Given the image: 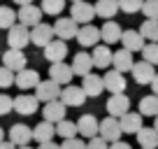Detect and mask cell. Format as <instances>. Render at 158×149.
I'll list each match as a JSON object with an SVG mask.
<instances>
[{"mask_svg": "<svg viewBox=\"0 0 158 149\" xmlns=\"http://www.w3.org/2000/svg\"><path fill=\"white\" fill-rule=\"evenodd\" d=\"M54 33H56V40H63V42L74 40L79 33V23L72 21V16H60L54 23Z\"/></svg>", "mask_w": 158, "mask_h": 149, "instance_id": "6da1fadb", "label": "cell"}, {"mask_svg": "<svg viewBox=\"0 0 158 149\" xmlns=\"http://www.w3.org/2000/svg\"><path fill=\"white\" fill-rule=\"evenodd\" d=\"M60 93H63V86H58L56 82L51 79H44V82H40L37 89H35V96H37L40 103H54V100H60Z\"/></svg>", "mask_w": 158, "mask_h": 149, "instance_id": "7a4b0ae2", "label": "cell"}, {"mask_svg": "<svg viewBox=\"0 0 158 149\" xmlns=\"http://www.w3.org/2000/svg\"><path fill=\"white\" fill-rule=\"evenodd\" d=\"M30 42V28L23 23H16L10 28V33H7V45H10V49H23L26 45Z\"/></svg>", "mask_w": 158, "mask_h": 149, "instance_id": "3957f363", "label": "cell"}, {"mask_svg": "<svg viewBox=\"0 0 158 149\" xmlns=\"http://www.w3.org/2000/svg\"><path fill=\"white\" fill-rule=\"evenodd\" d=\"M70 16H72V21L86 26V23H91L93 16H95V5H91V2H86V0H81V2H72Z\"/></svg>", "mask_w": 158, "mask_h": 149, "instance_id": "277c9868", "label": "cell"}, {"mask_svg": "<svg viewBox=\"0 0 158 149\" xmlns=\"http://www.w3.org/2000/svg\"><path fill=\"white\" fill-rule=\"evenodd\" d=\"M121 135H123V130H121L118 119H114V117H105V119L100 121V138L107 140L109 144H112V142H118V140H121Z\"/></svg>", "mask_w": 158, "mask_h": 149, "instance_id": "5b68a950", "label": "cell"}, {"mask_svg": "<svg viewBox=\"0 0 158 149\" xmlns=\"http://www.w3.org/2000/svg\"><path fill=\"white\" fill-rule=\"evenodd\" d=\"M56 33H54V26L49 23H37L35 28H30V42H33L35 47H42L44 49L49 42H54Z\"/></svg>", "mask_w": 158, "mask_h": 149, "instance_id": "8992f818", "label": "cell"}, {"mask_svg": "<svg viewBox=\"0 0 158 149\" xmlns=\"http://www.w3.org/2000/svg\"><path fill=\"white\" fill-rule=\"evenodd\" d=\"M49 77H51V82H56L58 86H70V82H72V77H74L72 65L65 63V61L63 63H51Z\"/></svg>", "mask_w": 158, "mask_h": 149, "instance_id": "52a82bcc", "label": "cell"}, {"mask_svg": "<svg viewBox=\"0 0 158 149\" xmlns=\"http://www.w3.org/2000/svg\"><path fill=\"white\" fill-rule=\"evenodd\" d=\"M86 98H89V96L84 93V89H81V86H74V84L63 86V93H60V100H63L65 107H81V105L86 103Z\"/></svg>", "mask_w": 158, "mask_h": 149, "instance_id": "ba28073f", "label": "cell"}, {"mask_svg": "<svg viewBox=\"0 0 158 149\" xmlns=\"http://www.w3.org/2000/svg\"><path fill=\"white\" fill-rule=\"evenodd\" d=\"M130 112V98L123 93H118V96H109L107 100V114L114 117V119H121L123 114H128Z\"/></svg>", "mask_w": 158, "mask_h": 149, "instance_id": "9c48e42d", "label": "cell"}, {"mask_svg": "<svg viewBox=\"0 0 158 149\" xmlns=\"http://www.w3.org/2000/svg\"><path fill=\"white\" fill-rule=\"evenodd\" d=\"M42 7L37 5H23L19 7V12H16V16H19V23L28 26V28H35L37 23H42Z\"/></svg>", "mask_w": 158, "mask_h": 149, "instance_id": "30bf717a", "label": "cell"}, {"mask_svg": "<svg viewBox=\"0 0 158 149\" xmlns=\"http://www.w3.org/2000/svg\"><path fill=\"white\" fill-rule=\"evenodd\" d=\"M37 107H40L37 96L21 93V96H16V98H14V112H16V114H21V117L35 114V112H37Z\"/></svg>", "mask_w": 158, "mask_h": 149, "instance_id": "8fae6325", "label": "cell"}, {"mask_svg": "<svg viewBox=\"0 0 158 149\" xmlns=\"http://www.w3.org/2000/svg\"><path fill=\"white\" fill-rule=\"evenodd\" d=\"M77 130H79L81 138L93 140V138H98V135H100V121L95 119L93 114H81V117H79V121H77Z\"/></svg>", "mask_w": 158, "mask_h": 149, "instance_id": "7c38bea8", "label": "cell"}, {"mask_svg": "<svg viewBox=\"0 0 158 149\" xmlns=\"http://www.w3.org/2000/svg\"><path fill=\"white\" fill-rule=\"evenodd\" d=\"M7 138H10V142L14 147H28V142L33 140V128L26 124H14L10 128V133H7Z\"/></svg>", "mask_w": 158, "mask_h": 149, "instance_id": "4fadbf2b", "label": "cell"}, {"mask_svg": "<svg viewBox=\"0 0 158 149\" xmlns=\"http://www.w3.org/2000/svg\"><path fill=\"white\" fill-rule=\"evenodd\" d=\"M102 79H105V91H109L112 96L123 93L126 86H128V82H126L123 72H118V70H109V72L105 74Z\"/></svg>", "mask_w": 158, "mask_h": 149, "instance_id": "5bb4252c", "label": "cell"}, {"mask_svg": "<svg viewBox=\"0 0 158 149\" xmlns=\"http://www.w3.org/2000/svg\"><path fill=\"white\" fill-rule=\"evenodd\" d=\"M0 58H2V65H5L7 70H12L14 74L21 72V70H26V54L19 51V49H7Z\"/></svg>", "mask_w": 158, "mask_h": 149, "instance_id": "9a60e30c", "label": "cell"}, {"mask_svg": "<svg viewBox=\"0 0 158 149\" xmlns=\"http://www.w3.org/2000/svg\"><path fill=\"white\" fill-rule=\"evenodd\" d=\"M40 82H42V79H40V72H37V70L26 68V70H21V72H16L14 84L21 89V93H26V91H30V89H37Z\"/></svg>", "mask_w": 158, "mask_h": 149, "instance_id": "2e32d148", "label": "cell"}, {"mask_svg": "<svg viewBox=\"0 0 158 149\" xmlns=\"http://www.w3.org/2000/svg\"><path fill=\"white\" fill-rule=\"evenodd\" d=\"M77 45L79 47H98V40H100V28H95L93 23H86L79 28L77 33Z\"/></svg>", "mask_w": 158, "mask_h": 149, "instance_id": "e0dca14e", "label": "cell"}, {"mask_svg": "<svg viewBox=\"0 0 158 149\" xmlns=\"http://www.w3.org/2000/svg\"><path fill=\"white\" fill-rule=\"evenodd\" d=\"M121 45H123V49H128L130 54H135V51H142L144 47V37H142V33L139 30H135V28H128V30H123V35H121Z\"/></svg>", "mask_w": 158, "mask_h": 149, "instance_id": "ac0fdd59", "label": "cell"}, {"mask_svg": "<svg viewBox=\"0 0 158 149\" xmlns=\"http://www.w3.org/2000/svg\"><path fill=\"white\" fill-rule=\"evenodd\" d=\"M65 56H68V42L63 40H54L44 47V58L49 63H63Z\"/></svg>", "mask_w": 158, "mask_h": 149, "instance_id": "d6986e66", "label": "cell"}, {"mask_svg": "<svg viewBox=\"0 0 158 149\" xmlns=\"http://www.w3.org/2000/svg\"><path fill=\"white\" fill-rule=\"evenodd\" d=\"M72 72L74 74H79V77H86V74H91V70L95 68L93 65V56L91 54H86V51H79V54H74V58H72Z\"/></svg>", "mask_w": 158, "mask_h": 149, "instance_id": "ffe728a7", "label": "cell"}, {"mask_svg": "<svg viewBox=\"0 0 158 149\" xmlns=\"http://www.w3.org/2000/svg\"><path fill=\"white\" fill-rule=\"evenodd\" d=\"M133 77H135V82L137 84H151L153 82V77H156V70H153V65L151 63H147V61H137V63L133 65Z\"/></svg>", "mask_w": 158, "mask_h": 149, "instance_id": "44dd1931", "label": "cell"}, {"mask_svg": "<svg viewBox=\"0 0 158 149\" xmlns=\"http://www.w3.org/2000/svg\"><path fill=\"white\" fill-rule=\"evenodd\" d=\"M42 114H44V121H49V124H58V121L65 119L68 107L63 105V100H54V103H47L44 105Z\"/></svg>", "mask_w": 158, "mask_h": 149, "instance_id": "7402d4cb", "label": "cell"}, {"mask_svg": "<svg viewBox=\"0 0 158 149\" xmlns=\"http://www.w3.org/2000/svg\"><path fill=\"white\" fill-rule=\"evenodd\" d=\"M81 89H84V93L89 96V98H98V96L105 91V79L100 77V74L91 72V74H86V77H84Z\"/></svg>", "mask_w": 158, "mask_h": 149, "instance_id": "603a6c76", "label": "cell"}, {"mask_svg": "<svg viewBox=\"0 0 158 149\" xmlns=\"http://www.w3.org/2000/svg\"><path fill=\"white\" fill-rule=\"evenodd\" d=\"M118 124H121V130H123V133H130V135H137L139 130L144 128L139 112H128V114H123L118 119Z\"/></svg>", "mask_w": 158, "mask_h": 149, "instance_id": "cb8c5ba5", "label": "cell"}, {"mask_svg": "<svg viewBox=\"0 0 158 149\" xmlns=\"http://www.w3.org/2000/svg\"><path fill=\"white\" fill-rule=\"evenodd\" d=\"M121 35H123V30L116 21H105L102 28H100V40H105L107 47L114 45V42H121Z\"/></svg>", "mask_w": 158, "mask_h": 149, "instance_id": "d4e9b609", "label": "cell"}, {"mask_svg": "<svg viewBox=\"0 0 158 149\" xmlns=\"http://www.w3.org/2000/svg\"><path fill=\"white\" fill-rule=\"evenodd\" d=\"M112 65H114V70H118V72H130V70H133V65H135L133 54H130L128 49H123V47H121L118 51H114Z\"/></svg>", "mask_w": 158, "mask_h": 149, "instance_id": "484cf974", "label": "cell"}, {"mask_svg": "<svg viewBox=\"0 0 158 149\" xmlns=\"http://www.w3.org/2000/svg\"><path fill=\"white\" fill-rule=\"evenodd\" d=\"M56 135V124H49V121H40L37 126L33 128V140H37L40 144H44V142H51Z\"/></svg>", "mask_w": 158, "mask_h": 149, "instance_id": "4316f807", "label": "cell"}, {"mask_svg": "<svg viewBox=\"0 0 158 149\" xmlns=\"http://www.w3.org/2000/svg\"><path fill=\"white\" fill-rule=\"evenodd\" d=\"M93 65L95 68H109V65H112V58H114V51L109 49L107 45H98V47H93Z\"/></svg>", "mask_w": 158, "mask_h": 149, "instance_id": "83f0119b", "label": "cell"}, {"mask_svg": "<svg viewBox=\"0 0 158 149\" xmlns=\"http://www.w3.org/2000/svg\"><path fill=\"white\" fill-rule=\"evenodd\" d=\"M137 142L142 149H156L158 147V130L153 126H144L137 133Z\"/></svg>", "mask_w": 158, "mask_h": 149, "instance_id": "f1b7e54d", "label": "cell"}, {"mask_svg": "<svg viewBox=\"0 0 158 149\" xmlns=\"http://www.w3.org/2000/svg\"><path fill=\"white\" fill-rule=\"evenodd\" d=\"M139 114L142 117H153L156 119L158 117V96H144L142 100H139Z\"/></svg>", "mask_w": 158, "mask_h": 149, "instance_id": "f546056e", "label": "cell"}, {"mask_svg": "<svg viewBox=\"0 0 158 149\" xmlns=\"http://www.w3.org/2000/svg\"><path fill=\"white\" fill-rule=\"evenodd\" d=\"M118 12V0H98L95 2V14L102 19H112Z\"/></svg>", "mask_w": 158, "mask_h": 149, "instance_id": "4dcf8cb0", "label": "cell"}, {"mask_svg": "<svg viewBox=\"0 0 158 149\" xmlns=\"http://www.w3.org/2000/svg\"><path fill=\"white\" fill-rule=\"evenodd\" d=\"M77 124L74 121H68V119H63V121H58L56 124V135H58L60 140H72V138H77Z\"/></svg>", "mask_w": 158, "mask_h": 149, "instance_id": "1f68e13d", "label": "cell"}, {"mask_svg": "<svg viewBox=\"0 0 158 149\" xmlns=\"http://www.w3.org/2000/svg\"><path fill=\"white\" fill-rule=\"evenodd\" d=\"M16 21H19V16H16V12L12 10V7L0 5V28L10 30L12 26H16Z\"/></svg>", "mask_w": 158, "mask_h": 149, "instance_id": "d6a6232c", "label": "cell"}, {"mask_svg": "<svg viewBox=\"0 0 158 149\" xmlns=\"http://www.w3.org/2000/svg\"><path fill=\"white\" fill-rule=\"evenodd\" d=\"M139 33H142L144 40L156 42V45H158V21H151V19L142 21V26H139Z\"/></svg>", "mask_w": 158, "mask_h": 149, "instance_id": "836d02e7", "label": "cell"}, {"mask_svg": "<svg viewBox=\"0 0 158 149\" xmlns=\"http://www.w3.org/2000/svg\"><path fill=\"white\" fill-rule=\"evenodd\" d=\"M42 12L44 14H51V16H58L65 7V0H42Z\"/></svg>", "mask_w": 158, "mask_h": 149, "instance_id": "e575fe53", "label": "cell"}, {"mask_svg": "<svg viewBox=\"0 0 158 149\" xmlns=\"http://www.w3.org/2000/svg\"><path fill=\"white\" fill-rule=\"evenodd\" d=\"M144 0H118V10L126 12V14H135V12H142Z\"/></svg>", "mask_w": 158, "mask_h": 149, "instance_id": "d590c367", "label": "cell"}, {"mask_svg": "<svg viewBox=\"0 0 158 149\" xmlns=\"http://www.w3.org/2000/svg\"><path fill=\"white\" fill-rule=\"evenodd\" d=\"M142 58L151 65H158V45L156 42H149L147 47L142 49Z\"/></svg>", "mask_w": 158, "mask_h": 149, "instance_id": "8d00e7d4", "label": "cell"}, {"mask_svg": "<svg viewBox=\"0 0 158 149\" xmlns=\"http://www.w3.org/2000/svg\"><path fill=\"white\" fill-rule=\"evenodd\" d=\"M142 14L151 21H158V0H144L142 5Z\"/></svg>", "mask_w": 158, "mask_h": 149, "instance_id": "74e56055", "label": "cell"}, {"mask_svg": "<svg viewBox=\"0 0 158 149\" xmlns=\"http://www.w3.org/2000/svg\"><path fill=\"white\" fill-rule=\"evenodd\" d=\"M14 79H16V74L12 70H7L5 65H0V89H10L14 84Z\"/></svg>", "mask_w": 158, "mask_h": 149, "instance_id": "f35d334b", "label": "cell"}, {"mask_svg": "<svg viewBox=\"0 0 158 149\" xmlns=\"http://www.w3.org/2000/svg\"><path fill=\"white\" fill-rule=\"evenodd\" d=\"M12 109H14V100L7 93H0V117H7Z\"/></svg>", "mask_w": 158, "mask_h": 149, "instance_id": "ab89813d", "label": "cell"}, {"mask_svg": "<svg viewBox=\"0 0 158 149\" xmlns=\"http://www.w3.org/2000/svg\"><path fill=\"white\" fill-rule=\"evenodd\" d=\"M60 149H86V142H84V138L63 140V142H60Z\"/></svg>", "mask_w": 158, "mask_h": 149, "instance_id": "60d3db41", "label": "cell"}, {"mask_svg": "<svg viewBox=\"0 0 158 149\" xmlns=\"http://www.w3.org/2000/svg\"><path fill=\"white\" fill-rule=\"evenodd\" d=\"M86 149H109V142L98 135V138H93V140H89V142H86Z\"/></svg>", "mask_w": 158, "mask_h": 149, "instance_id": "b9f144b4", "label": "cell"}, {"mask_svg": "<svg viewBox=\"0 0 158 149\" xmlns=\"http://www.w3.org/2000/svg\"><path fill=\"white\" fill-rule=\"evenodd\" d=\"M109 149H133L128 142H123V140H118V142H112L109 144Z\"/></svg>", "mask_w": 158, "mask_h": 149, "instance_id": "7bdbcfd3", "label": "cell"}, {"mask_svg": "<svg viewBox=\"0 0 158 149\" xmlns=\"http://www.w3.org/2000/svg\"><path fill=\"white\" fill-rule=\"evenodd\" d=\"M37 149H60V144H56L54 140H51V142H44V144H40Z\"/></svg>", "mask_w": 158, "mask_h": 149, "instance_id": "ee69618b", "label": "cell"}, {"mask_svg": "<svg viewBox=\"0 0 158 149\" xmlns=\"http://www.w3.org/2000/svg\"><path fill=\"white\" fill-rule=\"evenodd\" d=\"M151 91H153V96H158V74L153 77V82H151Z\"/></svg>", "mask_w": 158, "mask_h": 149, "instance_id": "f6af8a7d", "label": "cell"}, {"mask_svg": "<svg viewBox=\"0 0 158 149\" xmlns=\"http://www.w3.org/2000/svg\"><path fill=\"white\" fill-rule=\"evenodd\" d=\"M0 149H16V147L10 142V140H7V142H0Z\"/></svg>", "mask_w": 158, "mask_h": 149, "instance_id": "bcb514c9", "label": "cell"}, {"mask_svg": "<svg viewBox=\"0 0 158 149\" xmlns=\"http://www.w3.org/2000/svg\"><path fill=\"white\" fill-rule=\"evenodd\" d=\"M19 7H23V5H33V0H14Z\"/></svg>", "mask_w": 158, "mask_h": 149, "instance_id": "7dc6e473", "label": "cell"}, {"mask_svg": "<svg viewBox=\"0 0 158 149\" xmlns=\"http://www.w3.org/2000/svg\"><path fill=\"white\" fill-rule=\"evenodd\" d=\"M0 142H5V130L0 128Z\"/></svg>", "mask_w": 158, "mask_h": 149, "instance_id": "c3c4849f", "label": "cell"}, {"mask_svg": "<svg viewBox=\"0 0 158 149\" xmlns=\"http://www.w3.org/2000/svg\"><path fill=\"white\" fill-rule=\"evenodd\" d=\"M153 128L158 130V117H156V119H153Z\"/></svg>", "mask_w": 158, "mask_h": 149, "instance_id": "681fc988", "label": "cell"}, {"mask_svg": "<svg viewBox=\"0 0 158 149\" xmlns=\"http://www.w3.org/2000/svg\"><path fill=\"white\" fill-rule=\"evenodd\" d=\"M16 149H33V147H16Z\"/></svg>", "mask_w": 158, "mask_h": 149, "instance_id": "f907efd6", "label": "cell"}, {"mask_svg": "<svg viewBox=\"0 0 158 149\" xmlns=\"http://www.w3.org/2000/svg\"><path fill=\"white\" fill-rule=\"evenodd\" d=\"M72 2H81V0H72Z\"/></svg>", "mask_w": 158, "mask_h": 149, "instance_id": "816d5d0a", "label": "cell"}]
</instances>
